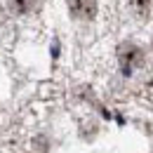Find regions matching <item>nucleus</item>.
Returning a JSON list of instances; mask_svg holds the SVG:
<instances>
[{
  "instance_id": "nucleus-4",
  "label": "nucleus",
  "mask_w": 153,
  "mask_h": 153,
  "mask_svg": "<svg viewBox=\"0 0 153 153\" xmlns=\"http://www.w3.org/2000/svg\"><path fill=\"white\" fill-rule=\"evenodd\" d=\"M132 10L139 17H149V12H151V0H132Z\"/></svg>"
},
{
  "instance_id": "nucleus-1",
  "label": "nucleus",
  "mask_w": 153,
  "mask_h": 153,
  "mask_svg": "<svg viewBox=\"0 0 153 153\" xmlns=\"http://www.w3.org/2000/svg\"><path fill=\"white\" fill-rule=\"evenodd\" d=\"M118 59H120V64L130 71V68H134V66H141L144 54H141V50L134 47V45H123V47L118 50Z\"/></svg>"
},
{
  "instance_id": "nucleus-3",
  "label": "nucleus",
  "mask_w": 153,
  "mask_h": 153,
  "mask_svg": "<svg viewBox=\"0 0 153 153\" xmlns=\"http://www.w3.org/2000/svg\"><path fill=\"white\" fill-rule=\"evenodd\" d=\"M10 7L17 12V14H26L36 7V0H10Z\"/></svg>"
},
{
  "instance_id": "nucleus-2",
  "label": "nucleus",
  "mask_w": 153,
  "mask_h": 153,
  "mask_svg": "<svg viewBox=\"0 0 153 153\" xmlns=\"http://www.w3.org/2000/svg\"><path fill=\"white\" fill-rule=\"evenodd\" d=\"M68 7L78 19H92L97 14V0H68Z\"/></svg>"
}]
</instances>
